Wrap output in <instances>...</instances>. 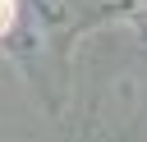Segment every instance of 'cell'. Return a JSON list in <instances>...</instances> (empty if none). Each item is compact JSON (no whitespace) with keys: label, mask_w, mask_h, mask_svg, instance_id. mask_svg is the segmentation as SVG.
Segmentation results:
<instances>
[{"label":"cell","mask_w":147,"mask_h":142,"mask_svg":"<svg viewBox=\"0 0 147 142\" xmlns=\"http://www.w3.org/2000/svg\"><path fill=\"white\" fill-rule=\"evenodd\" d=\"M14 23V0H0V32H9Z\"/></svg>","instance_id":"obj_1"}]
</instances>
